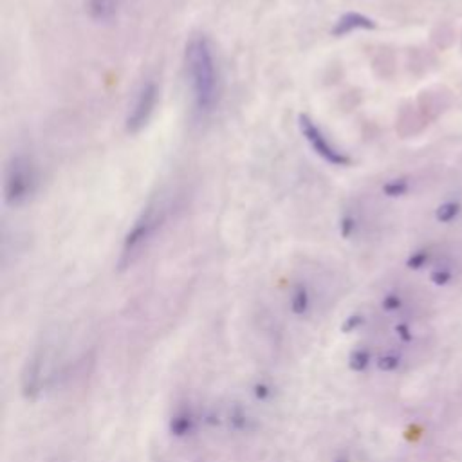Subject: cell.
I'll use <instances>...</instances> for the list:
<instances>
[{
    "mask_svg": "<svg viewBox=\"0 0 462 462\" xmlns=\"http://www.w3.org/2000/svg\"><path fill=\"white\" fill-rule=\"evenodd\" d=\"M168 214H170V204L165 199H155L150 204H146L141 209V214L138 215L134 222H132L131 229L127 231L125 238H123L121 248V260L131 262L136 255L146 248V244L161 231L163 226L168 221Z\"/></svg>",
    "mask_w": 462,
    "mask_h": 462,
    "instance_id": "2",
    "label": "cell"
},
{
    "mask_svg": "<svg viewBox=\"0 0 462 462\" xmlns=\"http://www.w3.org/2000/svg\"><path fill=\"white\" fill-rule=\"evenodd\" d=\"M399 363H401V360H399V356L395 354H383L375 361V365H378V368H380L381 372H394L395 368L399 367Z\"/></svg>",
    "mask_w": 462,
    "mask_h": 462,
    "instance_id": "14",
    "label": "cell"
},
{
    "mask_svg": "<svg viewBox=\"0 0 462 462\" xmlns=\"http://www.w3.org/2000/svg\"><path fill=\"white\" fill-rule=\"evenodd\" d=\"M289 307L295 317H305L311 309V292L305 285H297L291 292V300H289Z\"/></svg>",
    "mask_w": 462,
    "mask_h": 462,
    "instance_id": "10",
    "label": "cell"
},
{
    "mask_svg": "<svg viewBox=\"0 0 462 462\" xmlns=\"http://www.w3.org/2000/svg\"><path fill=\"white\" fill-rule=\"evenodd\" d=\"M383 192L388 197H401L408 192V182L405 179H394L383 186Z\"/></svg>",
    "mask_w": 462,
    "mask_h": 462,
    "instance_id": "13",
    "label": "cell"
},
{
    "mask_svg": "<svg viewBox=\"0 0 462 462\" xmlns=\"http://www.w3.org/2000/svg\"><path fill=\"white\" fill-rule=\"evenodd\" d=\"M368 31V29H375V22L370 16L363 15L358 11L343 13L340 18L334 22L332 28V35L334 36H347L354 31Z\"/></svg>",
    "mask_w": 462,
    "mask_h": 462,
    "instance_id": "6",
    "label": "cell"
},
{
    "mask_svg": "<svg viewBox=\"0 0 462 462\" xmlns=\"http://www.w3.org/2000/svg\"><path fill=\"white\" fill-rule=\"evenodd\" d=\"M361 325H363V317H361V314H352V317H348L347 320L341 324V332H345V334H351V332L358 331Z\"/></svg>",
    "mask_w": 462,
    "mask_h": 462,
    "instance_id": "15",
    "label": "cell"
},
{
    "mask_svg": "<svg viewBox=\"0 0 462 462\" xmlns=\"http://www.w3.org/2000/svg\"><path fill=\"white\" fill-rule=\"evenodd\" d=\"M271 394H273L271 387H269L268 383H264V381H260V383H257L253 387L255 399H257V401H260V403H265V401L271 397Z\"/></svg>",
    "mask_w": 462,
    "mask_h": 462,
    "instance_id": "16",
    "label": "cell"
},
{
    "mask_svg": "<svg viewBox=\"0 0 462 462\" xmlns=\"http://www.w3.org/2000/svg\"><path fill=\"white\" fill-rule=\"evenodd\" d=\"M451 280V273L446 269H439V271L431 273V282L435 285H446Z\"/></svg>",
    "mask_w": 462,
    "mask_h": 462,
    "instance_id": "18",
    "label": "cell"
},
{
    "mask_svg": "<svg viewBox=\"0 0 462 462\" xmlns=\"http://www.w3.org/2000/svg\"><path fill=\"white\" fill-rule=\"evenodd\" d=\"M458 211H461V206H458L457 202H444V204L439 206L437 211H435V219H437L439 222H451L457 217Z\"/></svg>",
    "mask_w": 462,
    "mask_h": 462,
    "instance_id": "12",
    "label": "cell"
},
{
    "mask_svg": "<svg viewBox=\"0 0 462 462\" xmlns=\"http://www.w3.org/2000/svg\"><path fill=\"white\" fill-rule=\"evenodd\" d=\"M395 331H397L399 338H401L403 341H410L412 340V334H410V329H408V325H405V324L397 325V327H395Z\"/></svg>",
    "mask_w": 462,
    "mask_h": 462,
    "instance_id": "21",
    "label": "cell"
},
{
    "mask_svg": "<svg viewBox=\"0 0 462 462\" xmlns=\"http://www.w3.org/2000/svg\"><path fill=\"white\" fill-rule=\"evenodd\" d=\"M399 307H401V298H399L397 295H388V297H385L383 300L385 311H397Z\"/></svg>",
    "mask_w": 462,
    "mask_h": 462,
    "instance_id": "19",
    "label": "cell"
},
{
    "mask_svg": "<svg viewBox=\"0 0 462 462\" xmlns=\"http://www.w3.org/2000/svg\"><path fill=\"white\" fill-rule=\"evenodd\" d=\"M38 190V170L31 158L24 154L13 155L4 170L2 195L9 208L28 204Z\"/></svg>",
    "mask_w": 462,
    "mask_h": 462,
    "instance_id": "3",
    "label": "cell"
},
{
    "mask_svg": "<svg viewBox=\"0 0 462 462\" xmlns=\"http://www.w3.org/2000/svg\"><path fill=\"white\" fill-rule=\"evenodd\" d=\"M195 428V419L194 415L188 410H181L170 419L168 423V430L174 437H188Z\"/></svg>",
    "mask_w": 462,
    "mask_h": 462,
    "instance_id": "9",
    "label": "cell"
},
{
    "mask_svg": "<svg viewBox=\"0 0 462 462\" xmlns=\"http://www.w3.org/2000/svg\"><path fill=\"white\" fill-rule=\"evenodd\" d=\"M186 78L190 83L194 109L199 116H208L219 103V71L214 45L206 35H195L185 49Z\"/></svg>",
    "mask_w": 462,
    "mask_h": 462,
    "instance_id": "1",
    "label": "cell"
},
{
    "mask_svg": "<svg viewBox=\"0 0 462 462\" xmlns=\"http://www.w3.org/2000/svg\"><path fill=\"white\" fill-rule=\"evenodd\" d=\"M231 423H233L235 430H242L246 427V423H248V417L244 414H241V412H237V414L231 415Z\"/></svg>",
    "mask_w": 462,
    "mask_h": 462,
    "instance_id": "20",
    "label": "cell"
},
{
    "mask_svg": "<svg viewBox=\"0 0 462 462\" xmlns=\"http://www.w3.org/2000/svg\"><path fill=\"white\" fill-rule=\"evenodd\" d=\"M119 11V0H87V13L94 22H111Z\"/></svg>",
    "mask_w": 462,
    "mask_h": 462,
    "instance_id": "8",
    "label": "cell"
},
{
    "mask_svg": "<svg viewBox=\"0 0 462 462\" xmlns=\"http://www.w3.org/2000/svg\"><path fill=\"white\" fill-rule=\"evenodd\" d=\"M428 260V253H424V251H419V253H414L410 258H408V268L410 269H421L424 264H427Z\"/></svg>",
    "mask_w": 462,
    "mask_h": 462,
    "instance_id": "17",
    "label": "cell"
},
{
    "mask_svg": "<svg viewBox=\"0 0 462 462\" xmlns=\"http://www.w3.org/2000/svg\"><path fill=\"white\" fill-rule=\"evenodd\" d=\"M370 365V352L365 348H356L348 354V368L352 372H365Z\"/></svg>",
    "mask_w": 462,
    "mask_h": 462,
    "instance_id": "11",
    "label": "cell"
},
{
    "mask_svg": "<svg viewBox=\"0 0 462 462\" xmlns=\"http://www.w3.org/2000/svg\"><path fill=\"white\" fill-rule=\"evenodd\" d=\"M42 387V356L35 354L28 361L22 374V394L28 401H35Z\"/></svg>",
    "mask_w": 462,
    "mask_h": 462,
    "instance_id": "7",
    "label": "cell"
},
{
    "mask_svg": "<svg viewBox=\"0 0 462 462\" xmlns=\"http://www.w3.org/2000/svg\"><path fill=\"white\" fill-rule=\"evenodd\" d=\"M159 89L154 79L143 82L141 87L134 94V99L131 103L128 114L125 118V128L128 134H139L143 128L148 125V121L154 116L155 107H158Z\"/></svg>",
    "mask_w": 462,
    "mask_h": 462,
    "instance_id": "5",
    "label": "cell"
},
{
    "mask_svg": "<svg viewBox=\"0 0 462 462\" xmlns=\"http://www.w3.org/2000/svg\"><path fill=\"white\" fill-rule=\"evenodd\" d=\"M298 128H300L302 138L311 146V150L314 152L318 158L324 159L327 165L341 166V168H343V166H348L352 163L351 158H348L345 152H341L334 143H331V139L325 136V132L321 131L320 125H318L311 116H298Z\"/></svg>",
    "mask_w": 462,
    "mask_h": 462,
    "instance_id": "4",
    "label": "cell"
}]
</instances>
